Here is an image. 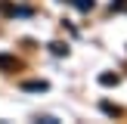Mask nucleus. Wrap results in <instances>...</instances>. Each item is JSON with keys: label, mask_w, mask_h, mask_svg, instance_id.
<instances>
[{"label": "nucleus", "mask_w": 127, "mask_h": 124, "mask_svg": "<svg viewBox=\"0 0 127 124\" xmlns=\"http://www.w3.org/2000/svg\"><path fill=\"white\" fill-rule=\"evenodd\" d=\"M19 68V59L9 53H0V71H16Z\"/></svg>", "instance_id": "obj_1"}, {"label": "nucleus", "mask_w": 127, "mask_h": 124, "mask_svg": "<svg viewBox=\"0 0 127 124\" xmlns=\"http://www.w3.org/2000/svg\"><path fill=\"white\" fill-rule=\"evenodd\" d=\"M47 81H25V84H22V90H34V93H43V90H47Z\"/></svg>", "instance_id": "obj_2"}, {"label": "nucleus", "mask_w": 127, "mask_h": 124, "mask_svg": "<svg viewBox=\"0 0 127 124\" xmlns=\"http://www.w3.org/2000/svg\"><path fill=\"white\" fill-rule=\"evenodd\" d=\"M99 84H102V87H115V84H118V74H112V71L99 74Z\"/></svg>", "instance_id": "obj_3"}, {"label": "nucleus", "mask_w": 127, "mask_h": 124, "mask_svg": "<svg viewBox=\"0 0 127 124\" xmlns=\"http://www.w3.org/2000/svg\"><path fill=\"white\" fill-rule=\"evenodd\" d=\"M71 3H74V6H78V9H81V12H90V9H93V6H96V0H71Z\"/></svg>", "instance_id": "obj_4"}, {"label": "nucleus", "mask_w": 127, "mask_h": 124, "mask_svg": "<svg viewBox=\"0 0 127 124\" xmlns=\"http://www.w3.org/2000/svg\"><path fill=\"white\" fill-rule=\"evenodd\" d=\"M50 50H53L56 56H65V53H68V47H65L62 40H53V43H50Z\"/></svg>", "instance_id": "obj_5"}, {"label": "nucleus", "mask_w": 127, "mask_h": 124, "mask_svg": "<svg viewBox=\"0 0 127 124\" xmlns=\"http://www.w3.org/2000/svg\"><path fill=\"white\" fill-rule=\"evenodd\" d=\"M102 112H105V115H121V109L112 105V102H102Z\"/></svg>", "instance_id": "obj_6"}, {"label": "nucleus", "mask_w": 127, "mask_h": 124, "mask_svg": "<svg viewBox=\"0 0 127 124\" xmlns=\"http://www.w3.org/2000/svg\"><path fill=\"white\" fill-rule=\"evenodd\" d=\"M112 9H124L127 12V0H112Z\"/></svg>", "instance_id": "obj_7"}]
</instances>
